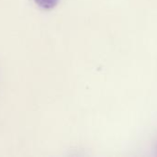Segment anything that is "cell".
Listing matches in <instances>:
<instances>
[{
	"mask_svg": "<svg viewBox=\"0 0 157 157\" xmlns=\"http://www.w3.org/2000/svg\"><path fill=\"white\" fill-rule=\"evenodd\" d=\"M34 2L43 9H52L57 5L58 0H34Z\"/></svg>",
	"mask_w": 157,
	"mask_h": 157,
	"instance_id": "1",
	"label": "cell"
},
{
	"mask_svg": "<svg viewBox=\"0 0 157 157\" xmlns=\"http://www.w3.org/2000/svg\"><path fill=\"white\" fill-rule=\"evenodd\" d=\"M155 151H156V155H157V146H156V149H155Z\"/></svg>",
	"mask_w": 157,
	"mask_h": 157,
	"instance_id": "2",
	"label": "cell"
}]
</instances>
